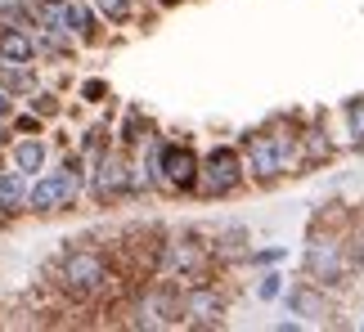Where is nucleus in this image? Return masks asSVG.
<instances>
[{"instance_id": "1", "label": "nucleus", "mask_w": 364, "mask_h": 332, "mask_svg": "<svg viewBox=\"0 0 364 332\" xmlns=\"http://www.w3.org/2000/svg\"><path fill=\"white\" fill-rule=\"evenodd\" d=\"M54 287H59L68 301H77V306H95V301H104L108 292L122 287V274H117L113 256H108L104 247L73 243L54 260Z\"/></svg>"}, {"instance_id": "2", "label": "nucleus", "mask_w": 364, "mask_h": 332, "mask_svg": "<svg viewBox=\"0 0 364 332\" xmlns=\"http://www.w3.org/2000/svg\"><path fill=\"white\" fill-rule=\"evenodd\" d=\"M243 166H247V179L257 184H279L284 175H297L292 166V131L284 126H261V131H243Z\"/></svg>"}, {"instance_id": "3", "label": "nucleus", "mask_w": 364, "mask_h": 332, "mask_svg": "<svg viewBox=\"0 0 364 332\" xmlns=\"http://www.w3.org/2000/svg\"><path fill=\"white\" fill-rule=\"evenodd\" d=\"M131 171H135V153L122 144H108L100 157H90L86 171V198L100 206H117L131 198Z\"/></svg>"}, {"instance_id": "4", "label": "nucleus", "mask_w": 364, "mask_h": 332, "mask_svg": "<svg viewBox=\"0 0 364 332\" xmlns=\"http://www.w3.org/2000/svg\"><path fill=\"white\" fill-rule=\"evenodd\" d=\"M247 184V166H243V148L239 144H212L203 153V166H198V189L193 198H230Z\"/></svg>"}, {"instance_id": "5", "label": "nucleus", "mask_w": 364, "mask_h": 332, "mask_svg": "<svg viewBox=\"0 0 364 332\" xmlns=\"http://www.w3.org/2000/svg\"><path fill=\"white\" fill-rule=\"evenodd\" d=\"M225 310H230V301H225V287L216 283V274L180 287V323L185 328H220Z\"/></svg>"}, {"instance_id": "6", "label": "nucleus", "mask_w": 364, "mask_h": 332, "mask_svg": "<svg viewBox=\"0 0 364 332\" xmlns=\"http://www.w3.org/2000/svg\"><path fill=\"white\" fill-rule=\"evenodd\" d=\"M346 238H328V233H311V247H306V279L324 283V287H338L346 279Z\"/></svg>"}, {"instance_id": "7", "label": "nucleus", "mask_w": 364, "mask_h": 332, "mask_svg": "<svg viewBox=\"0 0 364 332\" xmlns=\"http://www.w3.org/2000/svg\"><path fill=\"white\" fill-rule=\"evenodd\" d=\"M333 157H338V144H333V135L324 126L292 131V166H297V171H319V166H328Z\"/></svg>"}, {"instance_id": "8", "label": "nucleus", "mask_w": 364, "mask_h": 332, "mask_svg": "<svg viewBox=\"0 0 364 332\" xmlns=\"http://www.w3.org/2000/svg\"><path fill=\"white\" fill-rule=\"evenodd\" d=\"M50 144L41 140V135H14L9 148H5V162L14 166V171H23V175H41L50 166Z\"/></svg>"}, {"instance_id": "9", "label": "nucleus", "mask_w": 364, "mask_h": 332, "mask_svg": "<svg viewBox=\"0 0 364 332\" xmlns=\"http://www.w3.org/2000/svg\"><path fill=\"white\" fill-rule=\"evenodd\" d=\"M27 193H32V175L14 171V166L5 162L0 166V225L27 216Z\"/></svg>"}, {"instance_id": "10", "label": "nucleus", "mask_w": 364, "mask_h": 332, "mask_svg": "<svg viewBox=\"0 0 364 332\" xmlns=\"http://www.w3.org/2000/svg\"><path fill=\"white\" fill-rule=\"evenodd\" d=\"M288 310H292V314H301V323H319V319H324V314L333 310L328 287H324V283H315V279H301V283L288 292Z\"/></svg>"}, {"instance_id": "11", "label": "nucleus", "mask_w": 364, "mask_h": 332, "mask_svg": "<svg viewBox=\"0 0 364 332\" xmlns=\"http://www.w3.org/2000/svg\"><path fill=\"white\" fill-rule=\"evenodd\" d=\"M104 18L95 13L90 0H68V32L77 36V45H100L104 40Z\"/></svg>"}, {"instance_id": "12", "label": "nucleus", "mask_w": 364, "mask_h": 332, "mask_svg": "<svg viewBox=\"0 0 364 332\" xmlns=\"http://www.w3.org/2000/svg\"><path fill=\"white\" fill-rule=\"evenodd\" d=\"M0 63H36V40H32V27L0 23Z\"/></svg>"}, {"instance_id": "13", "label": "nucleus", "mask_w": 364, "mask_h": 332, "mask_svg": "<svg viewBox=\"0 0 364 332\" xmlns=\"http://www.w3.org/2000/svg\"><path fill=\"white\" fill-rule=\"evenodd\" d=\"M153 135H158V126H153V117L144 113V108H126V117L117 121V131H113V144H122V148H144Z\"/></svg>"}, {"instance_id": "14", "label": "nucleus", "mask_w": 364, "mask_h": 332, "mask_svg": "<svg viewBox=\"0 0 364 332\" xmlns=\"http://www.w3.org/2000/svg\"><path fill=\"white\" fill-rule=\"evenodd\" d=\"M0 86H5L14 99H27V94L41 86L36 63H0Z\"/></svg>"}, {"instance_id": "15", "label": "nucleus", "mask_w": 364, "mask_h": 332, "mask_svg": "<svg viewBox=\"0 0 364 332\" xmlns=\"http://www.w3.org/2000/svg\"><path fill=\"white\" fill-rule=\"evenodd\" d=\"M342 135L351 153H364V94L342 99Z\"/></svg>"}, {"instance_id": "16", "label": "nucleus", "mask_w": 364, "mask_h": 332, "mask_svg": "<svg viewBox=\"0 0 364 332\" xmlns=\"http://www.w3.org/2000/svg\"><path fill=\"white\" fill-rule=\"evenodd\" d=\"M90 5H95V13H100L108 27H131L139 0H90Z\"/></svg>"}, {"instance_id": "17", "label": "nucleus", "mask_w": 364, "mask_h": 332, "mask_svg": "<svg viewBox=\"0 0 364 332\" xmlns=\"http://www.w3.org/2000/svg\"><path fill=\"white\" fill-rule=\"evenodd\" d=\"M27 108H32V113L36 117H46V121H54V117H59L63 113V104H59V94H54V90H32V94H27Z\"/></svg>"}, {"instance_id": "18", "label": "nucleus", "mask_w": 364, "mask_h": 332, "mask_svg": "<svg viewBox=\"0 0 364 332\" xmlns=\"http://www.w3.org/2000/svg\"><path fill=\"white\" fill-rule=\"evenodd\" d=\"M9 131H14V135H41V131H46V117H36L32 108H23V113L14 108V117H9Z\"/></svg>"}, {"instance_id": "19", "label": "nucleus", "mask_w": 364, "mask_h": 332, "mask_svg": "<svg viewBox=\"0 0 364 332\" xmlns=\"http://www.w3.org/2000/svg\"><path fill=\"white\" fill-rule=\"evenodd\" d=\"M104 99H108V81H100V77L81 81V104H104Z\"/></svg>"}, {"instance_id": "20", "label": "nucleus", "mask_w": 364, "mask_h": 332, "mask_svg": "<svg viewBox=\"0 0 364 332\" xmlns=\"http://www.w3.org/2000/svg\"><path fill=\"white\" fill-rule=\"evenodd\" d=\"M279 292H284V274H279V270L261 274V283H257V297H261V301H274Z\"/></svg>"}, {"instance_id": "21", "label": "nucleus", "mask_w": 364, "mask_h": 332, "mask_svg": "<svg viewBox=\"0 0 364 332\" xmlns=\"http://www.w3.org/2000/svg\"><path fill=\"white\" fill-rule=\"evenodd\" d=\"M284 256H288V247H265V252H252L247 260H257V265H279Z\"/></svg>"}, {"instance_id": "22", "label": "nucleus", "mask_w": 364, "mask_h": 332, "mask_svg": "<svg viewBox=\"0 0 364 332\" xmlns=\"http://www.w3.org/2000/svg\"><path fill=\"white\" fill-rule=\"evenodd\" d=\"M14 108H18V99H14L5 86H0V121H9V117H14Z\"/></svg>"}, {"instance_id": "23", "label": "nucleus", "mask_w": 364, "mask_h": 332, "mask_svg": "<svg viewBox=\"0 0 364 332\" xmlns=\"http://www.w3.org/2000/svg\"><path fill=\"white\" fill-rule=\"evenodd\" d=\"M9 140H14V131H9V121H0V157H5V148H9Z\"/></svg>"}, {"instance_id": "24", "label": "nucleus", "mask_w": 364, "mask_h": 332, "mask_svg": "<svg viewBox=\"0 0 364 332\" xmlns=\"http://www.w3.org/2000/svg\"><path fill=\"white\" fill-rule=\"evenodd\" d=\"M158 9H176V5H185V0H153Z\"/></svg>"}, {"instance_id": "25", "label": "nucleus", "mask_w": 364, "mask_h": 332, "mask_svg": "<svg viewBox=\"0 0 364 332\" xmlns=\"http://www.w3.org/2000/svg\"><path fill=\"white\" fill-rule=\"evenodd\" d=\"M360 328H364V319H360Z\"/></svg>"}]
</instances>
